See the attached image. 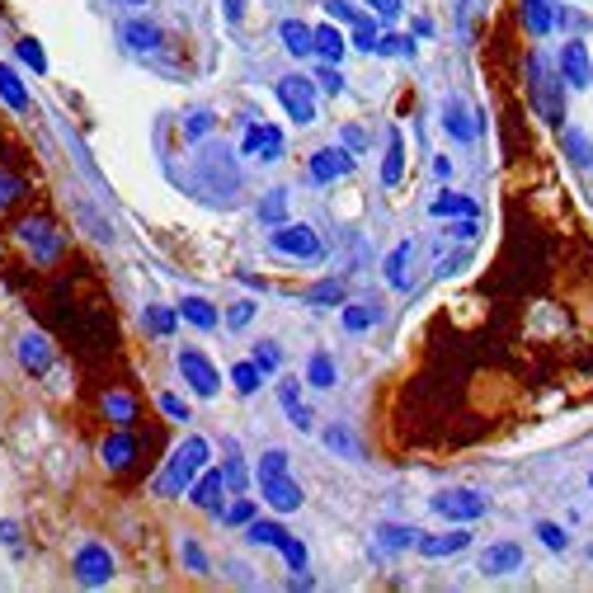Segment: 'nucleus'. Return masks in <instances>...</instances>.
I'll return each mask as SVG.
<instances>
[{
	"label": "nucleus",
	"instance_id": "obj_1",
	"mask_svg": "<svg viewBox=\"0 0 593 593\" xmlns=\"http://www.w3.org/2000/svg\"><path fill=\"white\" fill-rule=\"evenodd\" d=\"M202 466H208V443H202V438H189V443H184L179 453L166 462V472L156 476V495H179V490H189Z\"/></svg>",
	"mask_w": 593,
	"mask_h": 593
},
{
	"label": "nucleus",
	"instance_id": "obj_2",
	"mask_svg": "<svg viewBox=\"0 0 593 593\" xmlns=\"http://www.w3.org/2000/svg\"><path fill=\"white\" fill-rule=\"evenodd\" d=\"M527 90H533V104L546 122H561L565 118V99H561V80L551 71V61L542 52L527 57Z\"/></svg>",
	"mask_w": 593,
	"mask_h": 593
},
{
	"label": "nucleus",
	"instance_id": "obj_3",
	"mask_svg": "<svg viewBox=\"0 0 593 593\" xmlns=\"http://www.w3.org/2000/svg\"><path fill=\"white\" fill-rule=\"evenodd\" d=\"M245 537H250L255 546H278L283 556H288L292 570H306V546H301L292 533H283L278 523H259V518H250V523H245Z\"/></svg>",
	"mask_w": 593,
	"mask_h": 593
},
{
	"label": "nucleus",
	"instance_id": "obj_4",
	"mask_svg": "<svg viewBox=\"0 0 593 593\" xmlns=\"http://www.w3.org/2000/svg\"><path fill=\"white\" fill-rule=\"evenodd\" d=\"M269 245L278 255H292V259H316L320 255V236L311 227H301V221H283V227H274Z\"/></svg>",
	"mask_w": 593,
	"mask_h": 593
},
{
	"label": "nucleus",
	"instance_id": "obj_5",
	"mask_svg": "<svg viewBox=\"0 0 593 593\" xmlns=\"http://www.w3.org/2000/svg\"><path fill=\"white\" fill-rule=\"evenodd\" d=\"M278 99L292 113V122H316V94H311V76H288L278 80Z\"/></svg>",
	"mask_w": 593,
	"mask_h": 593
},
{
	"label": "nucleus",
	"instance_id": "obj_6",
	"mask_svg": "<svg viewBox=\"0 0 593 593\" xmlns=\"http://www.w3.org/2000/svg\"><path fill=\"white\" fill-rule=\"evenodd\" d=\"M428 504H434V514L457 518V523H472L485 514V495H476V490H443V495H434Z\"/></svg>",
	"mask_w": 593,
	"mask_h": 593
},
{
	"label": "nucleus",
	"instance_id": "obj_7",
	"mask_svg": "<svg viewBox=\"0 0 593 593\" xmlns=\"http://www.w3.org/2000/svg\"><path fill=\"white\" fill-rule=\"evenodd\" d=\"M76 580L85 584V589H99V584H109L113 580V556L99 542H90V546H80L76 551Z\"/></svg>",
	"mask_w": 593,
	"mask_h": 593
},
{
	"label": "nucleus",
	"instance_id": "obj_8",
	"mask_svg": "<svg viewBox=\"0 0 593 593\" xmlns=\"http://www.w3.org/2000/svg\"><path fill=\"white\" fill-rule=\"evenodd\" d=\"M179 377L189 382L193 396H217V386H221V382H217V367L202 358L198 349H184V354H179Z\"/></svg>",
	"mask_w": 593,
	"mask_h": 593
},
{
	"label": "nucleus",
	"instance_id": "obj_9",
	"mask_svg": "<svg viewBox=\"0 0 593 593\" xmlns=\"http://www.w3.org/2000/svg\"><path fill=\"white\" fill-rule=\"evenodd\" d=\"M245 156L264 160V166L278 160L283 156V132L274 128V122H250V128H245Z\"/></svg>",
	"mask_w": 593,
	"mask_h": 593
},
{
	"label": "nucleus",
	"instance_id": "obj_10",
	"mask_svg": "<svg viewBox=\"0 0 593 593\" xmlns=\"http://www.w3.org/2000/svg\"><path fill=\"white\" fill-rule=\"evenodd\" d=\"M19 240H24L38 259H57V255H61V236L52 231V221H43V217L19 221Z\"/></svg>",
	"mask_w": 593,
	"mask_h": 593
},
{
	"label": "nucleus",
	"instance_id": "obj_11",
	"mask_svg": "<svg viewBox=\"0 0 593 593\" xmlns=\"http://www.w3.org/2000/svg\"><path fill=\"white\" fill-rule=\"evenodd\" d=\"M349 170H354V156H349V147H320V151L311 156V179H316V184L344 179Z\"/></svg>",
	"mask_w": 593,
	"mask_h": 593
},
{
	"label": "nucleus",
	"instance_id": "obj_12",
	"mask_svg": "<svg viewBox=\"0 0 593 593\" xmlns=\"http://www.w3.org/2000/svg\"><path fill=\"white\" fill-rule=\"evenodd\" d=\"M259 485H264V499H269L274 508H283V514L301 508V485L288 481V472H283V476H259Z\"/></svg>",
	"mask_w": 593,
	"mask_h": 593
},
{
	"label": "nucleus",
	"instance_id": "obj_13",
	"mask_svg": "<svg viewBox=\"0 0 593 593\" xmlns=\"http://www.w3.org/2000/svg\"><path fill=\"white\" fill-rule=\"evenodd\" d=\"M561 76L570 80V85H593V61H589V52H584V43H565L561 48Z\"/></svg>",
	"mask_w": 593,
	"mask_h": 593
},
{
	"label": "nucleus",
	"instance_id": "obj_14",
	"mask_svg": "<svg viewBox=\"0 0 593 593\" xmlns=\"http://www.w3.org/2000/svg\"><path fill=\"white\" fill-rule=\"evenodd\" d=\"M481 570L485 575H514V570H523V546L499 542V546L481 551Z\"/></svg>",
	"mask_w": 593,
	"mask_h": 593
},
{
	"label": "nucleus",
	"instance_id": "obj_15",
	"mask_svg": "<svg viewBox=\"0 0 593 593\" xmlns=\"http://www.w3.org/2000/svg\"><path fill=\"white\" fill-rule=\"evenodd\" d=\"M0 99H5L14 113H29V109H33V99H29V90H24V80H19L14 67H5V61H0Z\"/></svg>",
	"mask_w": 593,
	"mask_h": 593
},
{
	"label": "nucleus",
	"instance_id": "obj_16",
	"mask_svg": "<svg viewBox=\"0 0 593 593\" xmlns=\"http://www.w3.org/2000/svg\"><path fill=\"white\" fill-rule=\"evenodd\" d=\"M221 490H227V472H202L189 499H193L198 508H221Z\"/></svg>",
	"mask_w": 593,
	"mask_h": 593
},
{
	"label": "nucleus",
	"instance_id": "obj_17",
	"mask_svg": "<svg viewBox=\"0 0 593 593\" xmlns=\"http://www.w3.org/2000/svg\"><path fill=\"white\" fill-rule=\"evenodd\" d=\"M19 363H24L29 373H48V363H52L48 339L43 335H24V339H19Z\"/></svg>",
	"mask_w": 593,
	"mask_h": 593
},
{
	"label": "nucleus",
	"instance_id": "obj_18",
	"mask_svg": "<svg viewBox=\"0 0 593 593\" xmlns=\"http://www.w3.org/2000/svg\"><path fill=\"white\" fill-rule=\"evenodd\" d=\"M466 542H472V533H443V537H419L415 546L424 551L428 561H438V556H453V551H462Z\"/></svg>",
	"mask_w": 593,
	"mask_h": 593
},
{
	"label": "nucleus",
	"instance_id": "obj_19",
	"mask_svg": "<svg viewBox=\"0 0 593 593\" xmlns=\"http://www.w3.org/2000/svg\"><path fill=\"white\" fill-rule=\"evenodd\" d=\"M428 212L434 217H481V208L472 198H462V193H438L434 202H428Z\"/></svg>",
	"mask_w": 593,
	"mask_h": 593
},
{
	"label": "nucleus",
	"instance_id": "obj_20",
	"mask_svg": "<svg viewBox=\"0 0 593 593\" xmlns=\"http://www.w3.org/2000/svg\"><path fill=\"white\" fill-rule=\"evenodd\" d=\"M311 48H316L325 61H339L349 43H344V33H339L335 24H320V29H311Z\"/></svg>",
	"mask_w": 593,
	"mask_h": 593
},
{
	"label": "nucleus",
	"instance_id": "obj_21",
	"mask_svg": "<svg viewBox=\"0 0 593 593\" xmlns=\"http://www.w3.org/2000/svg\"><path fill=\"white\" fill-rule=\"evenodd\" d=\"M122 38H128L132 52H156V48H160V29L147 24V19H132V24L122 29Z\"/></svg>",
	"mask_w": 593,
	"mask_h": 593
},
{
	"label": "nucleus",
	"instance_id": "obj_22",
	"mask_svg": "<svg viewBox=\"0 0 593 593\" xmlns=\"http://www.w3.org/2000/svg\"><path fill=\"white\" fill-rule=\"evenodd\" d=\"M132 457H137V438H132V434H113V438L104 443V462L113 466V472L132 466Z\"/></svg>",
	"mask_w": 593,
	"mask_h": 593
},
{
	"label": "nucleus",
	"instance_id": "obj_23",
	"mask_svg": "<svg viewBox=\"0 0 593 593\" xmlns=\"http://www.w3.org/2000/svg\"><path fill=\"white\" fill-rule=\"evenodd\" d=\"M443 122H447V132H453L457 141H472V137H476V122H472V113H466V109L457 104V99H447Z\"/></svg>",
	"mask_w": 593,
	"mask_h": 593
},
{
	"label": "nucleus",
	"instance_id": "obj_24",
	"mask_svg": "<svg viewBox=\"0 0 593 593\" xmlns=\"http://www.w3.org/2000/svg\"><path fill=\"white\" fill-rule=\"evenodd\" d=\"M400 170H405V137H400V128H391V147H386L382 184H400Z\"/></svg>",
	"mask_w": 593,
	"mask_h": 593
},
{
	"label": "nucleus",
	"instance_id": "obj_25",
	"mask_svg": "<svg viewBox=\"0 0 593 593\" xmlns=\"http://www.w3.org/2000/svg\"><path fill=\"white\" fill-rule=\"evenodd\" d=\"M278 33H283V48H288L292 57H306V52H316V48H311V29H306L301 19H288V24H283Z\"/></svg>",
	"mask_w": 593,
	"mask_h": 593
},
{
	"label": "nucleus",
	"instance_id": "obj_26",
	"mask_svg": "<svg viewBox=\"0 0 593 593\" xmlns=\"http://www.w3.org/2000/svg\"><path fill=\"white\" fill-rule=\"evenodd\" d=\"M278 400H283V410L292 415V424H297V428H311V410H306V405H301V391H297V382H283V386H278Z\"/></svg>",
	"mask_w": 593,
	"mask_h": 593
},
{
	"label": "nucleus",
	"instance_id": "obj_27",
	"mask_svg": "<svg viewBox=\"0 0 593 593\" xmlns=\"http://www.w3.org/2000/svg\"><path fill=\"white\" fill-rule=\"evenodd\" d=\"M377 320H382V306H377V301H354V306H344V325H349V330H373Z\"/></svg>",
	"mask_w": 593,
	"mask_h": 593
},
{
	"label": "nucleus",
	"instance_id": "obj_28",
	"mask_svg": "<svg viewBox=\"0 0 593 593\" xmlns=\"http://www.w3.org/2000/svg\"><path fill=\"white\" fill-rule=\"evenodd\" d=\"M179 316L189 320V325H198V330H212V325H217V311L202 297H184L179 301Z\"/></svg>",
	"mask_w": 593,
	"mask_h": 593
},
{
	"label": "nucleus",
	"instance_id": "obj_29",
	"mask_svg": "<svg viewBox=\"0 0 593 593\" xmlns=\"http://www.w3.org/2000/svg\"><path fill=\"white\" fill-rule=\"evenodd\" d=\"M231 382H236L240 396H255L259 386H264V367H259V363H236V367H231Z\"/></svg>",
	"mask_w": 593,
	"mask_h": 593
},
{
	"label": "nucleus",
	"instance_id": "obj_30",
	"mask_svg": "<svg viewBox=\"0 0 593 593\" xmlns=\"http://www.w3.org/2000/svg\"><path fill=\"white\" fill-rule=\"evenodd\" d=\"M523 19H527V29L533 33H546L551 24H556V14H551L546 0H523Z\"/></svg>",
	"mask_w": 593,
	"mask_h": 593
},
{
	"label": "nucleus",
	"instance_id": "obj_31",
	"mask_svg": "<svg viewBox=\"0 0 593 593\" xmlns=\"http://www.w3.org/2000/svg\"><path fill=\"white\" fill-rule=\"evenodd\" d=\"M405 264H410V245H396V250L386 255V283H391V288H405Z\"/></svg>",
	"mask_w": 593,
	"mask_h": 593
},
{
	"label": "nucleus",
	"instance_id": "obj_32",
	"mask_svg": "<svg viewBox=\"0 0 593 593\" xmlns=\"http://www.w3.org/2000/svg\"><path fill=\"white\" fill-rule=\"evenodd\" d=\"M14 57L24 61L29 71H48V57H43V48H38V38H19V43H14Z\"/></svg>",
	"mask_w": 593,
	"mask_h": 593
},
{
	"label": "nucleus",
	"instance_id": "obj_33",
	"mask_svg": "<svg viewBox=\"0 0 593 593\" xmlns=\"http://www.w3.org/2000/svg\"><path fill=\"white\" fill-rule=\"evenodd\" d=\"M306 301H316V306H339V301H344V283H339V278H325V283H316V288L306 292Z\"/></svg>",
	"mask_w": 593,
	"mask_h": 593
},
{
	"label": "nucleus",
	"instance_id": "obj_34",
	"mask_svg": "<svg viewBox=\"0 0 593 593\" xmlns=\"http://www.w3.org/2000/svg\"><path fill=\"white\" fill-rule=\"evenodd\" d=\"M306 382L330 391V386H335V363H330V354H316V358H311V367H306Z\"/></svg>",
	"mask_w": 593,
	"mask_h": 593
},
{
	"label": "nucleus",
	"instance_id": "obj_35",
	"mask_svg": "<svg viewBox=\"0 0 593 593\" xmlns=\"http://www.w3.org/2000/svg\"><path fill=\"white\" fill-rule=\"evenodd\" d=\"M283 212H288V193L274 189L269 198L259 202V221H269V227H283Z\"/></svg>",
	"mask_w": 593,
	"mask_h": 593
},
{
	"label": "nucleus",
	"instance_id": "obj_36",
	"mask_svg": "<svg viewBox=\"0 0 593 593\" xmlns=\"http://www.w3.org/2000/svg\"><path fill=\"white\" fill-rule=\"evenodd\" d=\"M377 542H382L386 551H400V546H415L419 537H415V527H382Z\"/></svg>",
	"mask_w": 593,
	"mask_h": 593
},
{
	"label": "nucleus",
	"instance_id": "obj_37",
	"mask_svg": "<svg viewBox=\"0 0 593 593\" xmlns=\"http://www.w3.org/2000/svg\"><path fill=\"white\" fill-rule=\"evenodd\" d=\"M377 24H373V19H358V24H354V48L367 57V52H377Z\"/></svg>",
	"mask_w": 593,
	"mask_h": 593
},
{
	"label": "nucleus",
	"instance_id": "obj_38",
	"mask_svg": "<svg viewBox=\"0 0 593 593\" xmlns=\"http://www.w3.org/2000/svg\"><path fill=\"white\" fill-rule=\"evenodd\" d=\"M565 156L575 160V166H589V160H593L589 137H584V132H565Z\"/></svg>",
	"mask_w": 593,
	"mask_h": 593
},
{
	"label": "nucleus",
	"instance_id": "obj_39",
	"mask_svg": "<svg viewBox=\"0 0 593 593\" xmlns=\"http://www.w3.org/2000/svg\"><path fill=\"white\" fill-rule=\"evenodd\" d=\"M377 52H382V57H410L415 43H410L405 33H386V38H377Z\"/></svg>",
	"mask_w": 593,
	"mask_h": 593
},
{
	"label": "nucleus",
	"instance_id": "obj_40",
	"mask_svg": "<svg viewBox=\"0 0 593 593\" xmlns=\"http://www.w3.org/2000/svg\"><path fill=\"white\" fill-rule=\"evenodd\" d=\"M283 472H288V453H278L274 447V453L259 457V476H283Z\"/></svg>",
	"mask_w": 593,
	"mask_h": 593
},
{
	"label": "nucleus",
	"instance_id": "obj_41",
	"mask_svg": "<svg viewBox=\"0 0 593 593\" xmlns=\"http://www.w3.org/2000/svg\"><path fill=\"white\" fill-rule=\"evenodd\" d=\"M147 320H151V330H156V335H170V330H175V311H170V306H151Z\"/></svg>",
	"mask_w": 593,
	"mask_h": 593
},
{
	"label": "nucleus",
	"instance_id": "obj_42",
	"mask_svg": "<svg viewBox=\"0 0 593 593\" xmlns=\"http://www.w3.org/2000/svg\"><path fill=\"white\" fill-rule=\"evenodd\" d=\"M104 410H109V415L118 419V424H128V419L137 415V410H132V400H128V396H104Z\"/></svg>",
	"mask_w": 593,
	"mask_h": 593
},
{
	"label": "nucleus",
	"instance_id": "obj_43",
	"mask_svg": "<svg viewBox=\"0 0 593 593\" xmlns=\"http://www.w3.org/2000/svg\"><path fill=\"white\" fill-rule=\"evenodd\" d=\"M537 537H542V546H551V551H565V542H570L556 523H537Z\"/></svg>",
	"mask_w": 593,
	"mask_h": 593
},
{
	"label": "nucleus",
	"instance_id": "obj_44",
	"mask_svg": "<svg viewBox=\"0 0 593 593\" xmlns=\"http://www.w3.org/2000/svg\"><path fill=\"white\" fill-rule=\"evenodd\" d=\"M325 10H330V19H344V24H358V19H367V14H358L349 0H325Z\"/></svg>",
	"mask_w": 593,
	"mask_h": 593
},
{
	"label": "nucleus",
	"instance_id": "obj_45",
	"mask_svg": "<svg viewBox=\"0 0 593 593\" xmlns=\"http://www.w3.org/2000/svg\"><path fill=\"white\" fill-rule=\"evenodd\" d=\"M325 443H330L335 453H344V457H358V443L344 434V428H330V434H325Z\"/></svg>",
	"mask_w": 593,
	"mask_h": 593
},
{
	"label": "nucleus",
	"instance_id": "obj_46",
	"mask_svg": "<svg viewBox=\"0 0 593 593\" xmlns=\"http://www.w3.org/2000/svg\"><path fill=\"white\" fill-rule=\"evenodd\" d=\"M316 80H320V90H330V94H339V90H344V76L335 71V61H325V67L316 71Z\"/></svg>",
	"mask_w": 593,
	"mask_h": 593
},
{
	"label": "nucleus",
	"instance_id": "obj_47",
	"mask_svg": "<svg viewBox=\"0 0 593 593\" xmlns=\"http://www.w3.org/2000/svg\"><path fill=\"white\" fill-rule=\"evenodd\" d=\"M255 363L264 367V373H274V367L283 363V354H278V344H269V339H264V344H259V349H255Z\"/></svg>",
	"mask_w": 593,
	"mask_h": 593
},
{
	"label": "nucleus",
	"instance_id": "obj_48",
	"mask_svg": "<svg viewBox=\"0 0 593 593\" xmlns=\"http://www.w3.org/2000/svg\"><path fill=\"white\" fill-rule=\"evenodd\" d=\"M19 193H24V184H19L14 175H5V170H0V208H10V202H14Z\"/></svg>",
	"mask_w": 593,
	"mask_h": 593
},
{
	"label": "nucleus",
	"instance_id": "obj_49",
	"mask_svg": "<svg viewBox=\"0 0 593 593\" xmlns=\"http://www.w3.org/2000/svg\"><path fill=\"white\" fill-rule=\"evenodd\" d=\"M221 518H227V523H236V527H245V523L255 518V504H250V499H236V504H231Z\"/></svg>",
	"mask_w": 593,
	"mask_h": 593
},
{
	"label": "nucleus",
	"instance_id": "obj_50",
	"mask_svg": "<svg viewBox=\"0 0 593 593\" xmlns=\"http://www.w3.org/2000/svg\"><path fill=\"white\" fill-rule=\"evenodd\" d=\"M250 316H255V301H236L227 311V325H231V330H240V325H250Z\"/></svg>",
	"mask_w": 593,
	"mask_h": 593
},
{
	"label": "nucleus",
	"instance_id": "obj_51",
	"mask_svg": "<svg viewBox=\"0 0 593 593\" xmlns=\"http://www.w3.org/2000/svg\"><path fill=\"white\" fill-rule=\"evenodd\" d=\"M184 128H189V137H202V132L212 128V113H208V109H193V113H189V122H184Z\"/></svg>",
	"mask_w": 593,
	"mask_h": 593
},
{
	"label": "nucleus",
	"instance_id": "obj_52",
	"mask_svg": "<svg viewBox=\"0 0 593 593\" xmlns=\"http://www.w3.org/2000/svg\"><path fill=\"white\" fill-rule=\"evenodd\" d=\"M160 410H166L170 419H189V405H184L179 396H170V391H166V396H160Z\"/></svg>",
	"mask_w": 593,
	"mask_h": 593
},
{
	"label": "nucleus",
	"instance_id": "obj_53",
	"mask_svg": "<svg viewBox=\"0 0 593 593\" xmlns=\"http://www.w3.org/2000/svg\"><path fill=\"white\" fill-rule=\"evenodd\" d=\"M227 485H236V490L250 485V476H245V462H240V457H231V462H227Z\"/></svg>",
	"mask_w": 593,
	"mask_h": 593
},
{
	"label": "nucleus",
	"instance_id": "obj_54",
	"mask_svg": "<svg viewBox=\"0 0 593 593\" xmlns=\"http://www.w3.org/2000/svg\"><path fill=\"white\" fill-rule=\"evenodd\" d=\"M184 561H189V565L198 570V575H202V570H208V556H202V551H198V542H184Z\"/></svg>",
	"mask_w": 593,
	"mask_h": 593
},
{
	"label": "nucleus",
	"instance_id": "obj_55",
	"mask_svg": "<svg viewBox=\"0 0 593 593\" xmlns=\"http://www.w3.org/2000/svg\"><path fill=\"white\" fill-rule=\"evenodd\" d=\"M367 5H373L382 19H396L400 14V0H367Z\"/></svg>",
	"mask_w": 593,
	"mask_h": 593
},
{
	"label": "nucleus",
	"instance_id": "obj_56",
	"mask_svg": "<svg viewBox=\"0 0 593 593\" xmlns=\"http://www.w3.org/2000/svg\"><path fill=\"white\" fill-rule=\"evenodd\" d=\"M14 537H19V527H14V523H0V542L14 546Z\"/></svg>",
	"mask_w": 593,
	"mask_h": 593
},
{
	"label": "nucleus",
	"instance_id": "obj_57",
	"mask_svg": "<svg viewBox=\"0 0 593 593\" xmlns=\"http://www.w3.org/2000/svg\"><path fill=\"white\" fill-rule=\"evenodd\" d=\"M434 175H438V179H447V175H453V160L438 156V160H434Z\"/></svg>",
	"mask_w": 593,
	"mask_h": 593
},
{
	"label": "nucleus",
	"instance_id": "obj_58",
	"mask_svg": "<svg viewBox=\"0 0 593 593\" xmlns=\"http://www.w3.org/2000/svg\"><path fill=\"white\" fill-rule=\"evenodd\" d=\"M221 5H227V14H231V19H240V14H245V5H240V0H221Z\"/></svg>",
	"mask_w": 593,
	"mask_h": 593
}]
</instances>
